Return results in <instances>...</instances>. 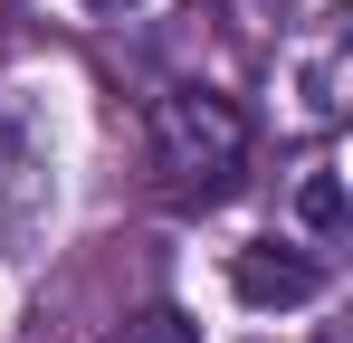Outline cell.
I'll return each mask as SVG.
<instances>
[{"label": "cell", "mask_w": 353, "mask_h": 343, "mask_svg": "<svg viewBox=\"0 0 353 343\" xmlns=\"http://www.w3.org/2000/svg\"><path fill=\"white\" fill-rule=\"evenodd\" d=\"M153 163L172 181L181 200H220L248 163V124H239L230 96H210V86H172L163 105H153Z\"/></svg>", "instance_id": "cell-1"}, {"label": "cell", "mask_w": 353, "mask_h": 343, "mask_svg": "<svg viewBox=\"0 0 353 343\" xmlns=\"http://www.w3.org/2000/svg\"><path fill=\"white\" fill-rule=\"evenodd\" d=\"M230 286H239V305H258V315H287V305H315V295H325V267H315L305 248H277V238H258V248H239V258H230Z\"/></svg>", "instance_id": "cell-2"}, {"label": "cell", "mask_w": 353, "mask_h": 343, "mask_svg": "<svg viewBox=\"0 0 353 343\" xmlns=\"http://www.w3.org/2000/svg\"><path fill=\"white\" fill-rule=\"evenodd\" d=\"M296 220H305V238H344V172L334 163H305L296 172Z\"/></svg>", "instance_id": "cell-3"}, {"label": "cell", "mask_w": 353, "mask_h": 343, "mask_svg": "<svg viewBox=\"0 0 353 343\" xmlns=\"http://www.w3.org/2000/svg\"><path fill=\"white\" fill-rule=\"evenodd\" d=\"M115 343H201V324H191L181 305H153V315H134Z\"/></svg>", "instance_id": "cell-4"}, {"label": "cell", "mask_w": 353, "mask_h": 343, "mask_svg": "<svg viewBox=\"0 0 353 343\" xmlns=\"http://www.w3.org/2000/svg\"><path fill=\"white\" fill-rule=\"evenodd\" d=\"M86 10H143V0H86Z\"/></svg>", "instance_id": "cell-5"}]
</instances>
